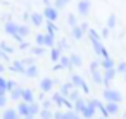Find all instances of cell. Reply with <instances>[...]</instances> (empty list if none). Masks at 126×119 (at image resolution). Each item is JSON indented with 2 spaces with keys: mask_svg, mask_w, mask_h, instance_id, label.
<instances>
[{
  "mask_svg": "<svg viewBox=\"0 0 126 119\" xmlns=\"http://www.w3.org/2000/svg\"><path fill=\"white\" fill-rule=\"evenodd\" d=\"M35 42L38 47H45V48H54L55 47V36L48 35V33H38L35 36Z\"/></svg>",
  "mask_w": 126,
  "mask_h": 119,
  "instance_id": "cell-1",
  "label": "cell"
},
{
  "mask_svg": "<svg viewBox=\"0 0 126 119\" xmlns=\"http://www.w3.org/2000/svg\"><path fill=\"white\" fill-rule=\"evenodd\" d=\"M102 97H104L105 102H116V104H121V100H123V93H121L119 90H116V88H104Z\"/></svg>",
  "mask_w": 126,
  "mask_h": 119,
  "instance_id": "cell-2",
  "label": "cell"
},
{
  "mask_svg": "<svg viewBox=\"0 0 126 119\" xmlns=\"http://www.w3.org/2000/svg\"><path fill=\"white\" fill-rule=\"evenodd\" d=\"M71 83H73V86H74V88H78V90L85 91V95H88V93H90V86H88V83L85 81V78H83V76H79V74H71Z\"/></svg>",
  "mask_w": 126,
  "mask_h": 119,
  "instance_id": "cell-3",
  "label": "cell"
},
{
  "mask_svg": "<svg viewBox=\"0 0 126 119\" xmlns=\"http://www.w3.org/2000/svg\"><path fill=\"white\" fill-rule=\"evenodd\" d=\"M90 43H92L93 52H95L97 55H100V59H109V57H110V55H109V50L104 47V43H102L100 40H92Z\"/></svg>",
  "mask_w": 126,
  "mask_h": 119,
  "instance_id": "cell-4",
  "label": "cell"
},
{
  "mask_svg": "<svg viewBox=\"0 0 126 119\" xmlns=\"http://www.w3.org/2000/svg\"><path fill=\"white\" fill-rule=\"evenodd\" d=\"M42 14H43V17H45L47 21H52V23H55L57 17H59V11H57L54 5H45Z\"/></svg>",
  "mask_w": 126,
  "mask_h": 119,
  "instance_id": "cell-5",
  "label": "cell"
},
{
  "mask_svg": "<svg viewBox=\"0 0 126 119\" xmlns=\"http://www.w3.org/2000/svg\"><path fill=\"white\" fill-rule=\"evenodd\" d=\"M76 9H78V14L79 16H88L90 11H92V2H90V0H79L78 5H76Z\"/></svg>",
  "mask_w": 126,
  "mask_h": 119,
  "instance_id": "cell-6",
  "label": "cell"
},
{
  "mask_svg": "<svg viewBox=\"0 0 126 119\" xmlns=\"http://www.w3.org/2000/svg\"><path fill=\"white\" fill-rule=\"evenodd\" d=\"M54 85H55V81H54L52 78H43V79L40 81V90H42V93H50V91L54 90Z\"/></svg>",
  "mask_w": 126,
  "mask_h": 119,
  "instance_id": "cell-7",
  "label": "cell"
},
{
  "mask_svg": "<svg viewBox=\"0 0 126 119\" xmlns=\"http://www.w3.org/2000/svg\"><path fill=\"white\" fill-rule=\"evenodd\" d=\"M95 114H97V109H95V107H92L88 102H86L85 109L79 112V116H81L83 119H93V117H95Z\"/></svg>",
  "mask_w": 126,
  "mask_h": 119,
  "instance_id": "cell-8",
  "label": "cell"
},
{
  "mask_svg": "<svg viewBox=\"0 0 126 119\" xmlns=\"http://www.w3.org/2000/svg\"><path fill=\"white\" fill-rule=\"evenodd\" d=\"M9 71L17 73V74H24V71H26V64H24L23 60H12V64H11Z\"/></svg>",
  "mask_w": 126,
  "mask_h": 119,
  "instance_id": "cell-9",
  "label": "cell"
},
{
  "mask_svg": "<svg viewBox=\"0 0 126 119\" xmlns=\"http://www.w3.org/2000/svg\"><path fill=\"white\" fill-rule=\"evenodd\" d=\"M16 110H17V114H19L21 117H28V116H30V104H26V102L21 100V102L17 104V109H16ZM31 117H33V116H31Z\"/></svg>",
  "mask_w": 126,
  "mask_h": 119,
  "instance_id": "cell-10",
  "label": "cell"
},
{
  "mask_svg": "<svg viewBox=\"0 0 126 119\" xmlns=\"http://www.w3.org/2000/svg\"><path fill=\"white\" fill-rule=\"evenodd\" d=\"M43 14H40V12H31L30 14V23L33 24V26H42L43 24Z\"/></svg>",
  "mask_w": 126,
  "mask_h": 119,
  "instance_id": "cell-11",
  "label": "cell"
},
{
  "mask_svg": "<svg viewBox=\"0 0 126 119\" xmlns=\"http://www.w3.org/2000/svg\"><path fill=\"white\" fill-rule=\"evenodd\" d=\"M38 74H40V71H38V67H36V64H30V66H26V71H24V76H28V78H38Z\"/></svg>",
  "mask_w": 126,
  "mask_h": 119,
  "instance_id": "cell-12",
  "label": "cell"
},
{
  "mask_svg": "<svg viewBox=\"0 0 126 119\" xmlns=\"http://www.w3.org/2000/svg\"><path fill=\"white\" fill-rule=\"evenodd\" d=\"M4 31H5L9 36H14V35H16V31H17V24H16V23H12V21H7V23L4 24Z\"/></svg>",
  "mask_w": 126,
  "mask_h": 119,
  "instance_id": "cell-13",
  "label": "cell"
},
{
  "mask_svg": "<svg viewBox=\"0 0 126 119\" xmlns=\"http://www.w3.org/2000/svg\"><path fill=\"white\" fill-rule=\"evenodd\" d=\"M21 100L26 102V104L35 102V93H33V90H31V88H24V90H23V98H21Z\"/></svg>",
  "mask_w": 126,
  "mask_h": 119,
  "instance_id": "cell-14",
  "label": "cell"
},
{
  "mask_svg": "<svg viewBox=\"0 0 126 119\" xmlns=\"http://www.w3.org/2000/svg\"><path fill=\"white\" fill-rule=\"evenodd\" d=\"M85 35H86V33L81 30V26H79V24H78V26H74V28H71V38H74V40H81Z\"/></svg>",
  "mask_w": 126,
  "mask_h": 119,
  "instance_id": "cell-15",
  "label": "cell"
},
{
  "mask_svg": "<svg viewBox=\"0 0 126 119\" xmlns=\"http://www.w3.org/2000/svg\"><path fill=\"white\" fill-rule=\"evenodd\" d=\"M98 64H100V69L104 71V69H114L116 67V62L109 57V59H100L98 60Z\"/></svg>",
  "mask_w": 126,
  "mask_h": 119,
  "instance_id": "cell-16",
  "label": "cell"
},
{
  "mask_svg": "<svg viewBox=\"0 0 126 119\" xmlns=\"http://www.w3.org/2000/svg\"><path fill=\"white\" fill-rule=\"evenodd\" d=\"M21 116L17 114V110L16 109H5L4 112H2V119H19Z\"/></svg>",
  "mask_w": 126,
  "mask_h": 119,
  "instance_id": "cell-17",
  "label": "cell"
},
{
  "mask_svg": "<svg viewBox=\"0 0 126 119\" xmlns=\"http://www.w3.org/2000/svg\"><path fill=\"white\" fill-rule=\"evenodd\" d=\"M40 110H42V104L40 102H31L30 104V116H33V117H36L38 114H40Z\"/></svg>",
  "mask_w": 126,
  "mask_h": 119,
  "instance_id": "cell-18",
  "label": "cell"
},
{
  "mask_svg": "<svg viewBox=\"0 0 126 119\" xmlns=\"http://www.w3.org/2000/svg\"><path fill=\"white\" fill-rule=\"evenodd\" d=\"M61 55H62V50H61L59 47H54V48H50V60H52L54 64H55V62H59Z\"/></svg>",
  "mask_w": 126,
  "mask_h": 119,
  "instance_id": "cell-19",
  "label": "cell"
},
{
  "mask_svg": "<svg viewBox=\"0 0 126 119\" xmlns=\"http://www.w3.org/2000/svg\"><path fill=\"white\" fill-rule=\"evenodd\" d=\"M105 109H107V112L110 114V116H114V114H117L121 109H119V104H116V102H107L105 104Z\"/></svg>",
  "mask_w": 126,
  "mask_h": 119,
  "instance_id": "cell-20",
  "label": "cell"
},
{
  "mask_svg": "<svg viewBox=\"0 0 126 119\" xmlns=\"http://www.w3.org/2000/svg\"><path fill=\"white\" fill-rule=\"evenodd\" d=\"M116 24H117L116 14H109V17H107V21H105V28L110 31V30H114V28H116Z\"/></svg>",
  "mask_w": 126,
  "mask_h": 119,
  "instance_id": "cell-21",
  "label": "cell"
},
{
  "mask_svg": "<svg viewBox=\"0 0 126 119\" xmlns=\"http://www.w3.org/2000/svg\"><path fill=\"white\" fill-rule=\"evenodd\" d=\"M69 59H71V66H73V67H79V66L83 64V59H81L78 54H71Z\"/></svg>",
  "mask_w": 126,
  "mask_h": 119,
  "instance_id": "cell-22",
  "label": "cell"
},
{
  "mask_svg": "<svg viewBox=\"0 0 126 119\" xmlns=\"http://www.w3.org/2000/svg\"><path fill=\"white\" fill-rule=\"evenodd\" d=\"M59 64H61V66H62L64 69H73L69 55H61V59H59Z\"/></svg>",
  "mask_w": 126,
  "mask_h": 119,
  "instance_id": "cell-23",
  "label": "cell"
},
{
  "mask_svg": "<svg viewBox=\"0 0 126 119\" xmlns=\"http://www.w3.org/2000/svg\"><path fill=\"white\" fill-rule=\"evenodd\" d=\"M23 90H24V88L16 86V88L11 91V98H12V100H21V98H23Z\"/></svg>",
  "mask_w": 126,
  "mask_h": 119,
  "instance_id": "cell-24",
  "label": "cell"
},
{
  "mask_svg": "<svg viewBox=\"0 0 126 119\" xmlns=\"http://www.w3.org/2000/svg\"><path fill=\"white\" fill-rule=\"evenodd\" d=\"M92 79L97 83V85H104V76L100 71H92Z\"/></svg>",
  "mask_w": 126,
  "mask_h": 119,
  "instance_id": "cell-25",
  "label": "cell"
},
{
  "mask_svg": "<svg viewBox=\"0 0 126 119\" xmlns=\"http://www.w3.org/2000/svg\"><path fill=\"white\" fill-rule=\"evenodd\" d=\"M73 88H74V86H73V83H71V81H69V83H64V85L61 86V93H62L64 97H67V95L71 93V90H73Z\"/></svg>",
  "mask_w": 126,
  "mask_h": 119,
  "instance_id": "cell-26",
  "label": "cell"
},
{
  "mask_svg": "<svg viewBox=\"0 0 126 119\" xmlns=\"http://www.w3.org/2000/svg\"><path fill=\"white\" fill-rule=\"evenodd\" d=\"M38 116H40L42 119H54V112H52V109H42Z\"/></svg>",
  "mask_w": 126,
  "mask_h": 119,
  "instance_id": "cell-27",
  "label": "cell"
},
{
  "mask_svg": "<svg viewBox=\"0 0 126 119\" xmlns=\"http://www.w3.org/2000/svg\"><path fill=\"white\" fill-rule=\"evenodd\" d=\"M57 31H59V28L55 26V23H52V21H47V33L55 36V33H57Z\"/></svg>",
  "mask_w": 126,
  "mask_h": 119,
  "instance_id": "cell-28",
  "label": "cell"
},
{
  "mask_svg": "<svg viewBox=\"0 0 126 119\" xmlns=\"http://www.w3.org/2000/svg\"><path fill=\"white\" fill-rule=\"evenodd\" d=\"M86 36H88V40L92 42V40H100V35H98V31H95L93 28H88V31H86Z\"/></svg>",
  "mask_w": 126,
  "mask_h": 119,
  "instance_id": "cell-29",
  "label": "cell"
},
{
  "mask_svg": "<svg viewBox=\"0 0 126 119\" xmlns=\"http://www.w3.org/2000/svg\"><path fill=\"white\" fill-rule=\"evenodd\" d=\"M67 4H69V0H54V4H52V5H54L57 11H61V9H64Z\"/></svg>",
  "mask_w": 126,
  "mask_h": 119,
  "instance_id": "cell-30",
  "label": "cell"
},
{
  "mask_svg": "<svg viewBox=\"0 0 126 119\" xmlns=\"http://www.w3.org/2000/svg\"><path fill=\"white\" fill-rule=\"evenodd\" d=\"M0 52H4V54H7V55H9V54H12V52H14V48H12L11 45H7L5 42H2V43H0Z\"/></svg>",
  "mask_w": 126,
  "mask_h": 119,
  "instance_id": "cell-31",
  "label": "cell"
},
{
  "mask_svg": "<svg viewBox=\"0 0 126 119\" xmlns=\"http://www.w3.org/2000/svg\"><path fill=\"white\" fill-rule=\"evenodd\" d=\"M67 24H69L71 28H74V26H78V24H79V23H78L76 14H69V16H67Z\"/></svg>",
  "mask_w": 126,
  "mask_h": 119,
  "instance_id": "cell-32",
  "label": "cell"
},
{
  "mask_svg": "<svg viewBox=\"0 0 126 119\" xmlns=\"http://www.w3.org/2000/svg\"><path fill=\"white\" fill-rule=\"evenodd\" d=\"M67 98H69L71 102H76V100L79 98V90H78V88H73V90H71V93L67 95Z\"/></svg>",
  "mask_w": 126,
  "mask_h": 119,
  "instance_id": "cell-33",
  "label": "cell"
},
{
  "mask_svg": "<svg viewBox=\"0 0 126 119\" xmlns=\"http://www.w3.org/2000/svg\"><path fill=\"white\" fill-rule=\"evenodd\" d=\"M66 119H83L76 110H66Z\"/></svg>",
  "mask_w": 126,
  "mask_h": 119,
  "instance_id": "cell-34",
  "label": "cell"
},
{
  "mask_svg": "<svg viewBox=\"0 0 126 119\" xmlns=\"http://www.w3.org/2000/svg\"><path fill=\"white\" fill-rule=\"evenodd\" d=\"M0 93H7V79L0 74Z\"/></svg>",
  "mask_w": 126,
  "mask_h": 119,
  "instance_id": "cell-35",
  "label": "cell"
},
{
  "mask_svg": "<svg viewBox=\"0 0 126 119\" xmlns=\"http://www.w3.org/2000/svg\"><path fill=\"white\" fill-rule=\"evenodd\" d=\"M30 52H31V54H35V55H40V54H43V52H45V47H31V48H30Z\"/></svg>",
  "mask_w": 126,
  "mask_h": 119,
  "instance_id": "cell-36",
  "label": "cell"
},
{
  "mask_svg": "<svg viewBox=\"0 0 126 119\" xmlns=\"http://www.w3.org/2000/svg\"><path fill=\"white\" fill-rule=\"evenodd\" d=\"M116 73H126V62H119V64H116Z\"/></svg>",
  "mask_w": 126,
  "mask_h": 119,
  "instance_id": "cell-37",
  "label": "cell"
},
{
  "mask_svg": "<svg viewBox=\"0 0 126 119\" xmlns=\"http://www.w3.org/2000/svg\"><path fill=\"white\" fill-rule=\"evenodd\" d=\"M55 47H59L61 50H67V40H59Z\"/></svg>",
  "mask_w": 126,
  "mask_h": 119,
  "instance_id": "cell-38",
  "label": "cell"
},
{
  "mask_svg": "<svg viewBox=\"0 0 126 119\" xmlns=\"http://www.w3.org/2000/svg\"><path fill=\"white\" fill-rule=\"evenodd\" d=\"M16 86H17V85H16V81H14V79H7V91H9V93H11Z\"/></svg>",
  "mask_w": 126,
  "mask_h": 119,
  "instance_id": "cell-39",
  "label": "cell"
},
{
  "mask_svg": "<svg viewBox=\"0 0 126 119\" xmlns=\"http://www.w3.org/2000/svg\"><path fill=\"white\" fill-rule=\"evenodd\" d=\"M52 104H54V102H52L50 98H47V100L43 98V100H42V109H50V107H52Z\"/></svg>",
  "mask_w": 126,
  "mask_h": 119,
  "instance_id": "cell-40",
  "label": "cell"
},
{
  "mask_svg": "<svg viewBox=\"0 0 126 119\" xmlns=\"http://www.w3.org/2000/svg\"><path fill=\"white\" fill-rule=\"evenodd\" d=\"M100 69V64H98V60H93V62H90V73L92 71H98Z\"/></svg>",
  "mask_w": 126,
  "mask_h": 119,
  "instance_id": "cell-41",
  "label": "cell"
},
{
  "mask_svg": "<svg viewBox=\"0 0 126 119\" xmlns=\"http://www.w3.org/2000/svg\"><path fill=\"white\" fill-rule=\"evenodd\" d=\"M54 119H66V112H62V110L54 112Z\"/></svg>",
  "mask_w": 126,
  "mask_h": 119,
  "instance_id": "cell-42",
  "label": "cell"
},
{
  "mask_svg": "<svg viewBox=\"0 0 126 119\" xmlns=\"http://www.w3.org/2000/svg\"><path fill=\"white\" fill-rule=\"evenodd\" d=\"M5 104H7V97H5V93H0V107H5Z\"/></svg>",
  "mask_w": 126,
  "mask_h": 119,
  "instance_id": "cell-43",
  "label": "cell"
},
{
  "mask_svg": "<svg viewBox=\"0 0 126 119\" xmlns=\"http://www.w3.org/2000/svg\"><path fill=\"white\" fill-rule=\"evenodd\" d=\"M61 69H64V67H62L59 62H55V64H54V71H61Z\"/></svg>",
  "mask_w": 126,
  "mask_h": 119,
  "instance_id": "cell-44",
  "label": "cell"
},
{
  "mask_svg": "<svg viewBox=\"0 0 126 119\" xmlns=\"http://www.w3.org/2000/svg\"><path fill=\"white\" fill-rule=\"evenodd\" d=\"M107 35H109V30L104 28V30H102V36H107Z\"/></svg>",
  "mask_w": 126,
  "mask_h": 119,
  "instance_id": "cell-45",
  "label": "cell"
},
{
  "mask_svg": "<svg viewBox=\"0 0 126 119\" xmlns=\"http://www.w3.org/2000/svg\"><path fill=\"white\" fill-rule=\"evenodd\" d=\"M4 71H5V66H4V64H2V62H0V74H2V73H4Z\"/></svg>",
  "mask_w": 126,
  "mask_h": 119,
  "instance_id": "cell-46",
  "label": "cell"
},
{
  "mask_svg": "<svg viewBox=\"0 0 126 119\" xmlns=\"http://www.w3.org/2000/svg\"><path fill=\"white\" fill-rule=\"evenodd\" d=\"M100 119H104V117H100Z\"/></svg>",
  "mask_w": 126,
  "mask_h": 119,
  "instance_id": "cell-47",
  "label": "cell"
}]
</instances>
